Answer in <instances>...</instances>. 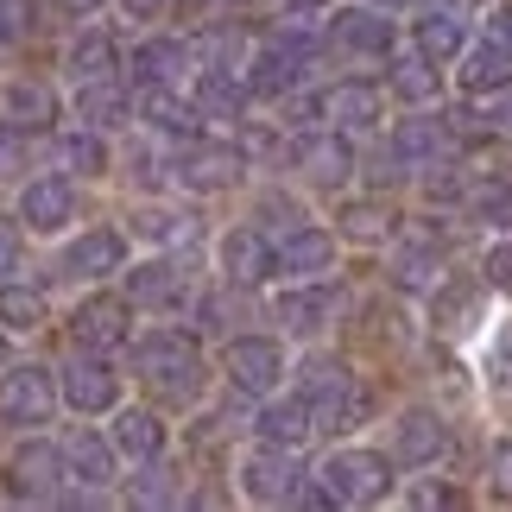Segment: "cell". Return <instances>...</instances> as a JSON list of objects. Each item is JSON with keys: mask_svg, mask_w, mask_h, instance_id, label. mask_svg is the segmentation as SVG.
Returning a JSON list of instances; mask_svg holds the SVG:
<instances>
[{"mask_svg": "<svg viewBox=\"0 0 512 512\" xmlns=\"http://www.w3.org/2000/svg\"><path fill=\"white\" fill-rule=\"evenodd\" d=\"M133 367H140V380H152L159 392L171 399H196V380H203V361H196V348H184V336H146L133 348Z\"/></svg>", "mask_w": 512, "mask_h": 512, "instance_id": "cell-1", "label": "cell"}, {"mask_svg": "<svg viewBox=\"0 0 512 512\" xmlns=\"http://www.w3.org/2000/svg\"><path fill=\"white\" fill-rule=\"evenodd\" d=\"M386 481H392L386 456H373V449H342V456L323 462V481L317 487L329 494V506H367V500L386 494Z\"/></svg>", "mask_w": 512, "mask_h": 512, "instance_id": "cell-2", "label": "cell"}, {"mask_svg": "<svg viewBox=\"0 0 512 512\" xmlns=\"http://www.w3.org/2000/svg\"><path fill=\"white\" fill-rule=\"evenodd\" d=\"M0 418L13 430H32L57 411V373L51 367H0Z\"/></svg>", "mask_w": 512, "mask_h": 512, "instance_id": "cell-3", "label": "cell"}, {"mask_svg": "<svg viewBox=\"0 0 512 512\" xmlns=\"http://www.w3.org/2000/svg\"><path fill=\"white\" fill-rule=\"evenodd\" d=\"M70 336H76V348H121L127 336H133V304L127 298H114V291H95V298H83L70 310Z\"/></svg>", "mask_w": 512, "mask_h": 512, "instance_id": "cell-4", "label": "cell"}, {"mask_svg": "<svg viewBox=\"0 0 512 512\" xmlns=\"http://www.w3.org/2000/svg\"><path fill=\"white\" fill-rule=\"evenodd\" d=\"M57 399L95 418V411H114V399H121V380H114V367H108L95 348H83V354L64 367V380H57Z\"/></svg>", "mask_w": 512, "mask_h": 512, "instance_id": "cell-5", "label": "cell"}, {"mask_svg": "<svg viewBox=\"0 0 512 512\" xmlns=\"http://www.w3.org/2000/svg\"><path fill=\"white\" fill-rule=\"evenodd\" d=\"M57 481H64V456H57L51 443H26V449H13V462L0 468V487H7L13 500H45Z\"/></svg>", "mask_w": 512, "mask_h": 512, "instance_id": "cell-6", "label": "cell"}, {"mask_svg": "<svg viewBox=\"0 0 512 512\" xmlns=\"http://www.w3.org/2000/svg\"><path fill=\"white\" fill-rule=\"evenodd\" d=\"M228 380L241 392H272L285 380V348L272 336H241L228 348Z\"/></svg>", "mask_w": 512, "mask_h": 512, "instance_id": "cell-7", "label": "cell"}, {"mask_svg": "<svg viewBox=\"0 0 512 512\" xmlns=\"http://www.w3.org/2000/svg\"><path fill=\"white\" fill-rule=\"evenodd\" d=\"M70 215H76V190H70V177H32V184L19 190V222H26L32 234H57V228H70Z\"/></svg>", "mask_w": 512, "mask_h": 512, "instance_id": "cell-8", "label": "cell"}, {"mask_svg": "<svg viewBox=\"0 0 512 512\" xmlns=\"http://www.w3.org/2000/svg\"><path fill=\"white\" fill-rule=\"evenodd\" d=\"M121 260H127V241L114 228H89V234H76V241L64 247V272H70V279H108Z\"/></svg>", "mask_w": 512, "mask_h": 512, "instance_id": "cell-9", "label": "cell"}, {"mask_svg": "<svg viewBox=\"0 0 512 512\" xmlns=\"http://www.w3.org/2000/svg\"><path fill=\"white\" fill-rule=\"evenodd\" d=\"M443 443H449V430L437 411H405L399 430H392V456H399L405 468H430L443 456Z\"/></svg>", "mask_w": 512, "mask_h": 512, "instance_id": "cell-10", "label": "cell"}, {"mask_svg": "<svg viewBox=\"0 0 512 512\" xmlns=\"http://www.w3.org/2000/svg\"><path fill=\"white\" fill-rule=\"evenodd\" d=\"M506 83H512V38L494 26L475 51H468V64H462V89H468V95H487V89H506Z\"/></svg>", "mask_w": 512, "mask_h": 512, "instance_id": "cell-11", "label": "cell"}, {"mask_svg": "<svg viewBox=\"0 0 512 512\" xmlns=\"http://www.w3.org/2000/svg\"><path fill=\"white\" fill-rule=\"evenodd\" d=\"M241 177V152L234 146H203L196 140L184 159H177V184H190V190H222Z\"/></svg>", "mask_w": 512, "mask_h": 512, "instance_id": "cell-12", "label": "cell"}, {"mask_svg": "<svg viewBox=\"0 0 512 512\" xmlns=\"http://www.w3.org/2000/svg\"><path fill=\"white\" fill-rule=\"evenodd\" d=\"M291 165H298V177H310V184H342V177L354 171L348 146L336 140V133H304L298 152H291Z\"/></svg>", "mask_w": 512, "mask_h": 512, "instance_id": "cell-13", "label": "cell"}, {"mask_svg": "<svg viewBox=\"0 0 512 512\" xmlns=\"http://www.w3.org/2000/svg\"><path fill=\"white\" fill-rule=\"evenodd\" d=\"M336 304H342L336 285H291L279 298V323H291L298 336H317V329L336 317Z\"/></svg>", "mask_w": 512, "mask_h": 512, "instance_id": "cell-14", "label": "cell"}, {"mask_svg": "<svg viewBox=\"0 0 512 512\" xmlns=\"http://www.w3.org/2000/svg\"><path fill=\"white\" fill-rule=\"evenodd\" d=\"M241 481H247L253 500H291V494L304 487L298 462H285L279 449H260V456H247V462H241Z\"/></svg>", "mask_w": 512, "mask_h": 512, "instance_id": "cell-15", "label": "cell"}, {"mask_svg": "<svg viewBox=\"0 0 512 512\" xmlns=\"http://www.w3.org/2000/svg\"><path fill=\"white\" fill-rule=\"evenodd\" d=\"M57 456H64V481H89V487L114 481V449H108V437H95V430H76Z\"/></svg>", "mask_w": 512, "mask_h": 512, "instance_id": "cell-16", "label": "cell"}, {"mask_svg": "<svg viewBox=\"0 0 512 512\" xmlns=\"http://www.w3.org/2000/svg\"><path fill=\"white\" fill-rule=\"evenodd\" d=\"M127 304L177 310V304H184V279H177V266H171V260H146V266H133V279H127Z\"/></svg>", "mask_w": 512, "mask_h": 512, "instance_id": "cell-17", "label": "cell"}, {"mask_svg": "<svg viewBox=\"0 0 512 512\" xmlns=\"http://www.w3.org/2000/svg\"><path fill=\"white\" fill-rule=\"evenodd\" d=\"M108 449H114V456H127V462H152L165 449V424L152 418V411H121V418H114Z\"/></svg>", "mask_w": 512, "mask_h": 512, "instance_id": "cell-18", "label": "cell"}, {"mask_svg": "<svg viewBox=\"0 0 512 512\" xmlns=\"http://www.w3.org/2000/svg\"><path fill=\"white\" fill-rule=\"evenodd\" d=\"M272 260H279L285 272H323L329 260H336V228H291Z\"/></svg>", "mask_w": 512, "mask_h": 512, "instance_id": "cell-19", "label": "cell"}, {"mask_svg": "<svg viewBox=\"0 0 512 512\" xmlns=\"http://www.w3.org/2000/svg\"><path fill=\"white\" fill-rule=\"evenodd\" d=\"M222 266H228V279H241V285L266 279V272H272V247H266V234L234 228L228 241H222Z\"/></svg>", "mask_w": 512, "mask_h": 512, "instance_id": "cell-20", "label": "cell"}, {"mask_svg": "<svg viewBox=\"0 0 512 512\" xmlns=\"http://www.w3.org/2000/svg\"><path fill=\"white\" fill-rule=\"evenodd\" d=\"M127 70H133L140 89H159V83H171V76L184 70V45H177V38H146V45L127 57Z\"/></svg>", "mask_w": 512, "mask_h": 512, "instance_id": "cell-21", "label": "cell"}, {"mask_svg": "<svg viewBox=\"0 0 512 512\" xmlns=\"http://www.w3.org/2000/svg\"><path fill=\"white\" fill-rule=\"evenodd\" d=\"M329 121H336V127H373V121H380V89H373V83L329 89Z\"/></svg>", "mask_w": 512, "mask_h": 512, "instance_id": "cell-22", "label": "cell"}, {"mask_svg": "<svg viewBox=\"0 0 512 512\" xmlns=\"http://www.w3.org/2000/svg\"><path fill=\"white\" fill-rule=\"evenodd\" d=\"M260 430H266V443L272 449H298V443H310V430H317V418H310V399H291V405H272L266 418H260Z\"/></svg>", "mask_w": 512, "mask_h": 512, "instance_id": "cell-23", "label": "cell"}, {"mask_svg": "<svg viewBox=\"0 0 512 512\" xmlns=\"http://www.w3.org/2000/svg\"><path fill=\"white\" fill-rule=\"evenodd\" d=\"M0 102H7V127H45L57 102H51V89H38V83H7L0 89Z\"/></svg>", "mask_w": 512, "mask_h": 512, "instance_id": "cell-24", "label": "cell"}, {"mask_svg": "<svg viewBox=\"0 0 512 512\" xmlns=\"http://www.w3.org/2000/svg\"><path fill=\"white\" fill-rule=\"evenodd\" d=\"M38 323H45V291L0 279V329H38Z\"/></svg>", "mask_w": 512, "mask_h": 512, "instance_id": "cell-25", "label": "cell"}, {"mask_svg": "<svg viewBox=\"0 0 512 512\" xmlns=\"http://www.w3.org/2000/svg\"><path fill=\"white\" fill-rule=\"evenodd\" d=\"M342 38L354 51H392V19L386 13H373V7H354V13H342Z\"/></svg>", "mask_w": 512, "mask_h": 512, "instance_id": "cell-26", "label": "cell"}, {"mask_svg": "<svg viewBox=\"0 0 512 512\" xmlns=\"http://www.w3.org/2000/svg\"><path fill=\"white\" fill-rule=\"evenodd\" d=\"M140 114H146L159 133H190V140H196V127H203V114L184 108V102H177V95H165V89H152L146 102H140Z\"/></svg>", "mask_w": 512, "mask_h": 512, "instance_id": "cell-27", "label": "cell"}, {"mask_svg": "<svg viewBox=\"0 0 512 512\" xmlns=\"http://www.w3.org/2000/svg\"><path fill=\"white\" fill-rule=\"evenodd\" d=\"M70 76H83V83H102V76H114V45H108V32H83V38H76Z\"/></svg>", "mask_w": 512, "mask_h": 512, "instance_id": "cell-28", "label": "cell"}, {"mask_svg": "<svg viewBox=\"0 0 512 512\" xmlns=\"http://www.w3.org/2000/svg\"><path fill=\"white\" fill-rule=\"evenodd\" d=\"M462 38H468V32H462L456 13H424V19H418V51H424V57H456Z\"/></svg>", "mask_w": 512, "mask_h": 512, "instance_id": "cell-29", "label": "cell"}, {"mask_svg": "<svg viewBox=\"0 0 512 512\" xmlns=\"http://www.w3.org/2000/svg\"><path fill=\"white\" fill-rule=\"evenodd\" d=\"M76 108H83V121H95V127H114L121 121V89H114V76H102V83H83V95H76Z\"/></svg>", "mask_w": 512, "mask_h": 512, "instance_id": "cell-30", "label": "cell"}, {"mask_svg": "<svg viewBox=\"0 0 512 512\" xmlns=\"http://www.w3.org/2000/svg\"><path fill=\"white\" fill-rule=\"evenodd\" d=\"M392 272H399V285H405V291H424V285H437V279H443V266L430 260V253H399V260H392Z\"/></svg>", "mask_w": 512, "mask_h": 512, "instance_id": "cell-31", "label": "cell"}, {"mask_svg": "<svg viewBox=\"0 0 512 512\" xmlns=\"http://www.w3.org/2000/svg\"><path fill=\"white\" fill-rule=\"evenodd\" d=\"M475 215H481L487 228H512V184H487L475 196Z\"/></svg>", "mask_w": 512, "mask_h": 512, "instance_id": "cell-32", "label": "cell"}, {"mask_svg": "<svg viewBox=\"0 0 512 512\" xmlns=\"http://www.w3.org/2000/svg\"><path fill=\"white\" fill-rule=\"evenodd\" d=\"M64 159L83 171V177H95V171L108 165V152H102V140H95V133H70V140H64Z\"/></svg>", "mask_w": 512, "mask_h": 512, "instance_id": "cell-33", "label": "cell"}, {"mask_svg": "<svg viewBox=\"0 0 512 512\" xmlns=\"http://www.w3.org/2000/svg\"><path fill=\"white\" fill-rule=\"evenodd\" d=\"M177 494H184V487H171L165 468H146V475L133 481V500H140V506H159V500H177Z\"/></svg>", "mask_w": 512, "mask_h": 512, "instance_id": "cell-34", "label": "cell"}, {"mask_svg": "<svg viewBox=\"0 0 512 512\" xmlns=\"http://www.w3.org/2000/svg\"><path fill=\"white\" fill-rule=\"evenodd\" d=\"M481 367L494 373V386H512V323L500 329V342H494V354H481Z\"/></svg>", "mask_w": 512, "mask_h": 512, "instance_id": "cell-35", "label": "cell"}, {"mask_svg": "<svg viewBox=\"0 0 512 512\" xmlns=\"http://www.w3.org/2000/svg\"><path fill=\"white\" fill-rule=\"evenodd\" d=\"M443 140V127H430V121H405L399 127V152H411V159H418V152H430Z\"/></svg>", "mask_w": 512, "mask_h": 512, "instance_id": "cell-36", "label": "cell"}, {"mask_svg": "<svg viewBox=\"0 0 512 512\" xmlns=\"http://www.w3.org/2000/svg\"><path fill=\"white\" fill-rule=\"evenodd\" d=\"M399 95H405V102H424V95H437V83H430V64H405V70H399Z\"/></svg>", "mask_w": 512, "mask_h": 512, "instance_id": "cell-37", "label": "cell"}, {"mask_svg": "<svg viewBox=\"0 0 512 512\" xmlns=\"http://www.w3.org/2000/svg\"><path fill=\"white\" fill-rule=\"evenodd\" d=\"M342 222H348V234H367V241H373V234H386V228H392L380 209H342Z\"/></svg>", "mask_w": 512, "mask_h": 512, "instance_id": "cell-38", "label": "cell"}, {"mask_svg": "<svg viewBox=\"0 0 512 512\" xmlns=\"http://www.w3.org/2000/svg\"><path fill=\"white\" fill-rule=\"evenodd\" d=\"M487 279H494V285H512V241L487 247Z\"/></svg>", "mask_w": 512, "mask_h": 512, "instance_id": "cell-39", "label": "cell"}, {"mask_svg": "<svg viewBox=\"0 0 512 512\" xmlns=\"http://www.w3.org/2000/svg\"><path fill=\"white\" fill-rule=\"evenodd\" d=\"M26 32V0H0V38Z\"/></svg>", "mask_w": 512, "mask_h": 512, "instance_id": "cell-40", "label": "cell"}, {"mask_svg": "<svg viewBox=\"0 0 512 512\" xmlns=\"http://www.w3.org/2000/svg\"><path fill=\"white\" fill-rule=\"evenodd\" d=\"M13 266H19V234L0 222V279H13Z\"/></svg>", "mask_w": 512, "mask_h": 512, "instance_id": "cell-41", "label": "cell"}, {"mask_svg": "<svg viewBox=\"0 0 512 512\" xmlns=\"http://www.w3.org/2000/svg\"><path fill=\"white\" fill-rule=\"evenodd\" d=\"M494 481L512 494V437H506V443H494Z\"/></svg>", "mask_w": 512, "mask_h": 512, "instance_id": "cell-42", "label": "cell"}, {"mask_svg": "<svg viewBox=\"0 0 512 512\" xmlns=\"http://www.w3.org/2000/svg\"><path fill=\"white\" fill-rule=\"evenodd\" d=\"M121 7H127L133 19H152V13H159V7H165V0H121Z\"/></svg>", "mask_w": 512, "mask_h": 512, "instance_id": "cell-43", "label": "cell"}, {"mask_svg": "<svg viewBox=\"0 0 512 512\" xmlns=\"http://www.w3.org/2000/svg\"><path fill=\"white\" fill-rule=\"evenodd\" d=\"M411 500H418V506H430V500H443V506H449V500H456V494H449V487H418V494H411Z\"/></svg>", "mask_w": 512, "mask_h": 512, "instance_id": "cell-44", "label": "cell"}, {"mask_svg": "<svg viewBox=\"0 0 512 512\" xmlns=\"http://www.w3.org/2000/svg\"><path fill=\"white\" fill-rule=\"evenodd\" d=\"M0 367H7V336H0Z\"/></svg>", "mask_w": 512, "mask_h": 512, "instance_id": "cell-45", "label": "cell"}, {"mask_svg": "<svg viewBox=\"0 0 512 512\" xmlns=\"http://www.w3.org/2000/svg\"><path fill=\"white\" fill-rule=\"evenodd\" d=\"M291 7H304V0H291Z\"/></svg>", "mask_w": 512, "mask_h": 512, "instance_id": "cell-46", "label": "cell"}]
</instances>
